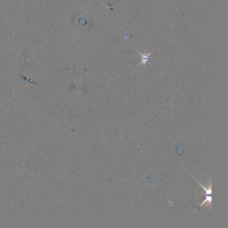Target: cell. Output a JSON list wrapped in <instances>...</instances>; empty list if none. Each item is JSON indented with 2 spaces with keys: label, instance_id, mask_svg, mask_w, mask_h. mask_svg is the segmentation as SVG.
Returning <instances> with one entry per match:
<instances>
[{
  "label": "cell",
  "instance_id": "1",
  "mask_svg": "<svg viewBox=\"0 0 228 228\" xmlns=\"http://www.w3.org/2000/svg\"><path fill=\"white\" fill-rule=\"evenodd\" d=\"M189 175H190V176H191L195 180L196 182L198 183L199 185H200V186L202 187V188L204 190H205V199L203 201V203H201L200 204V205H199V207H201V206H203V205H205V204L207 207H209L210 208L211 206V191H211V180H210V182H209V187H207V188H206V187H204L203 185H201L200 183H199L198 181V180H197L193 176V175H191V174H189Z\"/></svg>",
  "mask_w": 228,
  "mask_h": 228
},
{
  "label": "cell",
  "instance_id": "2",
  "mask_svg": "<svg viewBox=\"0 0 228 228\" xmlns=\"http://www.w3.org/2000/svg\"><path fill=\"white\" fill-rule=\"evenodd\" d=\"M141 56H142V62L141 63V64H142V63H143L144 64H146L145 62L148 61L149 54H148V56H142V54H141Z\"/></svg>",
  "mask_w": 228,
  "mask_h": 228
}]
</instances>
